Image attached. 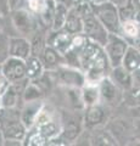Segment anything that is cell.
<instances>
[{"label":"cell","mask_w":140,"mask_h":146,"mask_svg":"<svg viewBox=\"0 0 140 146\" xmlns=\"http://www.w3.org/2000/svg\"><path fill=\"white\" fill-rule=\"evenodd\" d=\"M78 67L84 72L85 82L89 83H99L111 70L104 46L92 40H88L78 54Z\"/></svg>","instance_id":"cell-1"},{"label":"cell","mask_w":140,"mask_h":146,"mask_svg":"<svg viewBox=\"0 0 140 146\" xmlns=\"http://www.w3.org/2000/svg\"><path fill=\"white\" fill-rule=\"evenodd\" d=\"M0 131L4 136V141H19L23 145L27 128L21 121L20 107H0Z\"/></svg>","instance_id":"cell-2"},{"label":"cell","mask_w":140,"mask_h":146,"mask_svg":"<svg viewBox=\"0 0 140 146\" xmlns=\"http://www.w3.org/2000/svg\"><path fill=\"white\" fill-rule=\"evenodd\" d=\"M78 12L80 17H82V23H83V34L87 36L89 40L95 42L100 45H105L108 32L102 23L99 21V18L94 15V12L90 6V3L88 0L80 3L79 5H77Z\"/></svg>","instance_id":"cell-3"},{"label":"cell","mask_w":140,"mask_h":146,"mask_svg":"<svg viewBox=\"0 0 140 146\" xmlns=\"http://www.w3.org/2000/svg\"><path fill=\"white\" fill-rule=\"evenodd\" d=\"M7 20L11 25L13 35H21L28 39L42 27L37 16L22 7L11 10Z\"/></svg>","instance_id":"cell-4"},{"label":"cell","mask_w":140,"mask_h":146,"mask_svg":"<svg viewBox=\"0 0 140 146\" xmlns=\"http://www.w3.org/2000/svg\"><path fill=\"white\" fill-rule=\"evenodd\" d=\"M92 10L102 26L107 29L108 33L119 34L121 18L118 12V6H116L110 0H105L101 3H90Z\"/></svg>","instance_id":"cell-5"},{"label":"cell","mask_w":140,"mask_h":146,"mask_svg":"<svg viewBox=\"0 0 140 146\" xmlns=\"http://www.w3.org/2000/svg\"><path fill=\"white\" fill-rule=\"evenodd\" d=\"M99 93H100V104L110 111L121 107L123 104L124 91L117 85L110 77H104L98 83Z\"/></svg>","instance_id":"cell-6"},{"label":"cell","mask_w":140,"mask_h":146,"mask_svg":"<svg viewBox=\"0 0 140 146\" xmlns=\"http://www.w3.org/2000/svg\"><path fill=\"white\" fill-rule=\"evenodd\" d=\"M132 119H127L125 116L122 115H111L108 117L105 128L116 139L118 145H125L129 141H134Z\"/></svg>","instance_id":"cell-7"},{"label":"cell","mask_w":140,"mask_h":146,"mask_svg":"<svg viewBox=\"0 0 140 146\" xmlns=\"http://www.w3.org/2000/svg\"><path fill=\"white\" fill-rule=\"evenodd\" d=\"M129 44L121 34L108 33L107 40L104 45V50L106 52L111 68L122 65V60H123V56Z\"/></svg>","instance_id":"cell-8"},{"label":"cell","mask_w":140,"mask_h":146,"mask_svg":"<svg viewBox=\"0 0 140 146\" xmlns=\"http://www.w3.org/2000/svg\"><path fill=\"white\" fill-rule=\"evenodd\" d=\"M56 78V84L62 86H74L82 88L85 84V74L78 67H73L70 65L58 66L56 71H54Z\"/></svg>","instance_id":"cell-9"},{"label":"cell","mask_w":140,"mask_h":146,"mask_svg":"<svg viewBox=\"0 0 140 146\" xmlns=\"http://www.w3.org/2000/svg\"><path fill=\"white\" fill-rule=\"evenodd\" d=\"M111 111L101 104L87 106L83 110V124L87 129L104 127L106 124L108 117L111 116Z\"/></svg>","instance_id":"cell-10"},{"label":"cell","mask_w":140,"mask_h":146,"mask_svg":"<svg viewBox=\"0 0 140 146\" xmlns=\"http://www.w3.org/2000/svg\"><path fill=\"white\" fill-rule=\"evenodd\" d=\"M0 73L4 76L9 83H15L27 78L26 76V61L17 57L9 56L1 65H0Z\"/></svg>","instance_id":"cell-11"},{"label":"cell","mask_w":140,"mask_h":146,"mask_svg":"<svg viewBox=\"0 0 140 146\" xmlns=\"http://www.w3.org/2000/svg\"><path fill=\"white\" fill-rule=\"evenodd\" d=\"M72 36L73 35L67 33L64 29H60V31L49 29L46 32V45H50L60 55L65 56L71 48Z\"/></svg>","instance_id":"cell-12"},{"label":"cell","mask_w":140,"mask_h":146,"mask_svg":"<svg viewBox=\"0 0 140 146\" xmlns=\"http://www.w3.org/2000/svg\"><path fill=\"white\" fill-rule=\"evenodd\" d=\"M9 56L27 60L31 56V42L21 35L9 36Z\"/></svg>","instance_id":"cell-13"},{"label":"cell","mask_w":140,"mask_h":146,"mask_svg":"<svg viewBox=\"0 0 140 146\" xmlns=\"http://www.w3.org/2000/svg\"><path fill=\"white\" fill-rule=\"evenodd\" d=\"M45 100H35V101H28L23 102L21 107V121L27 128V130L29 128L34 125L35 118H37L40 108L43 107Z\"/></svg>","instance_id":"cell-14"},{"label":"cell","mask_w":140,"mask_h":146,"mask_svg":"<svg viewBox=\"0 0 140 146\" xmlns=\"http://www.w3.org/2000/svg\"><path fill=\"white\" fill-rule=\"evenodd\" d=\"M108 77H110L123 91L129 90L130 88H133V85H134L133 73L127 71L122 65L112 67L110 70V73H108Z\"/></svg>","instance_id":"cell-15"},{"label":"cell","mask_w":140,"mask_h":146,"mask_svg":"<svg viewBox=\"0 0 140 146\" xmlns=\"http://www.w3.org/2000/svg\"><path fill=\"white\" fill-rule=\"evenodd\" d=\"M40 60L43 62V66L45 71H56L58 66L64 65L65 58L62 55H60L54 48L50 45H46L45 49L43 50L42 55H40Z\"/></svg>","instance_id":"cell-16"},{"label":"cell","mask_w":140,"mask_h":146,"mask_svg":"<svg viewBox=\"0 0 140 146\" xmlns=\"http://www.w3.org/2000/svg\"><path fill=\"white\" fill-rule=\"evenodd\" d=\"M64 31L72 35L83 33V23H82V17H80L78 9L77 6L68 7V12H67L66 22L64 26Z\"/></svg>","instance_id":"cell-17"},{"label":"cell","mask_w":140,"mask_h":146,"mask_svg":"<svg viewBox=\"0 0 140 146\" xmlns=\"http://www.w3.org/2000/svg\"><path fill=\"white\" fill-rule=\"evenodd\" d=\"M49 29H45L43 27L35 32V33L29 38L31 42V56L40 57L43 50L46 46V32Z\"/></svg>","instance_id":"cell-18"},{"label":"cell","mask_w":140,"mask_h":146,"mask_svg":"<svg viewBox=\"0 0 140 146\" xmlns=\"http://www.w3.org/2000/svg\"><path fill=\"white\" fill-rule=\"evenodd\" d=\"M80 93H82V99L85 107L100 104V93H99L98 83L85 82V84L80 88Z\"/></svg>","instance_id":"cell-19"},{"label":"cell","mask_w":140,"mask_h":146,"mask_svg":"<svg viewBox=\"0 0 140 146\" xmlns=\"http://www.w3.org/2000/svg\"><path fill=\"white\" fill-rule=\"evenodd\" d=\"M119 34L129 44L132 40H134L137 36L140 35V22L137 21L135 18L122 21L119 27Z\"/></svg>","instance_id":"cell-20"},{"label":"cell","mask_w":140,"mask_h":146,"mask_svg":"<svg viewBox=\"0 0 140 146\" xmlns=\"http://www.w3.org/2000/svg\"><path fill=\"white\" fill-rule=\"evenodd\" d=\"M45 68L39 57L29 56L26 60V76L29 80H35L43 76Z\"/></svg>","instance_id":"cell-21"},{"label":"cell","mask_w":140,"mask_h":146,"mask_svg":"<svg viewBox=\"0 0 140 146\" xmlns=\"http://www.w3.org/2000/svg\"><path fill=\"white\" fill-rule=\"evenodd\" d=\"M122 66L130 73H133L140 66V50L129 45L122 60Z\"/></svg>","instance_id":"cell-22"},{"label":"cell","mask_w":140,"mask_h":146,"mask_svg":"<svg viewBox=\"0 0 140 146\" xmlns=\"http://www.w3.org/2000/svg\"><path fill=\"white\" fill-rule=\"evenodd\" d=\"M44 91L42 90V88L35 83L34 80H29L27 83L23 95H22V101L23 102H28V101H35V100H45Z\"/></svg>","instance_id":"cell-23"},{"label":"cell","mask_w":140,"mask_h":146,"mask_svg":"<svg viewBox=\"0 0 140 146\" xmlns=\"http://www.w3.org/2000/svg\"><path fill=\"white\" fill-rule=\"evenodd\" d=\"M48 6V0H20L17 7L26 9L27 11L32 12L33 15L39 17L45 11Z\"/></svg>","instance_id":"cell-24"},{"label":"cell","mask_w":140,"mask_h":146,"mask_svg":"<svg viewBox=\"0 0 140 146\" xmlns=\"http://www.w3.org/2000/svg\"><path fill=\"white\" fill-rule=\"evenodd\" d=\"M67 12H68V6H66L65 4H61V3H56L55 13H54V20H52L51 28H50L51 31L64 29L66 17H67Z\"/></svg>","instance_id":"cell-25"},{"label":"cell","mask_w":140,"mask_h":146,"mask_svg":"<svg viewBox=\"0 0 140 146\" xmlns=\"http://www.w3.org/2000/svg\"><path fill=\"white\" fill-rule=\"evenodd\" d=\"M9 57V35L5 32L0 33V65Z\"/></svg>","instance_id":"cell-26"},{"label":"cell","mask_w":140,"mask_h":146,"mask_svg":"<svg viewBox=\"0 0 140 146\" xmlns=\"http://www.w3.org/2000/svg\"><path fill=\"white\" fill-rule=\"evenodd\" d=\"M132 124H133V138H134V141H140V116L139 115L137 117H133Z\"/></svg>","instance_id":"cell-27"},{"label":"cell","mask_w":140,"mask_h":146,"mask_svg":"<svg viewBox=\"0 0 140 146\" xmlns=\"http://www.w3.org/2000/svg\"><path fill=\"white\" fill-rule=\"evenodd\" d=\"M10 6H9V0H0V18L5 20L10 15Z\"/></svg>","instance_id":"cell-28"},{"label":"cell","mask_w":140,"mask_h":146,"mask_svg":"<svg viewBox=\"0 0 140 146\" xmlns=\"http://www.w3.org/2000/svg\"><path fill=\"white\" fill-rule=\"evenodd\" d=\"M133 80H134V85L140 88V66L133 72Z\"/></svg>","instance_id":"cell-29"},{"label":"cell","mask_w":140,"mask_h":146,"mask_svg":"<svg viewBox=\"0 0 140 146\" xmlns=\"http://www.w3.org/2000/svg\"><path fill=\"white\" fill-rule=\"evenodd\" d=\"M7 84H9V82L4 78V76L0 73V98H1V94H3V91L5 90V88L7 86Z\"/></svg>","instance_id":"cell-30"},{"label":"cell","mask_w":140,"mask_h":146,"mask_svg":"<svg viewBox=\"0 0 140 146\" xmlns=\"http://www.w3.org/2000/svg\"><path fill=\"white\" fill-rule=\"evenodd\" d=\"M111 3H113L116 6H123V5H127V4L129 3V0H110Z\"/></svg>","instance_id":"cell-31"},{"label":"cell","mask_w":140,"mask_h":146,"mask_svg":"<svg viewBox=\"0 0 140 146\" xmlns=\"http://www.w3.org/2000/svg\"><path fill=\"white\" fill-rule=\"evenodd\" d=\"M19 1H20V0H9V6H10V10L16 9L17 5H19Z\"/></svg>","instance_id":"cell-32"},{"label":"cell","mask_w":140,"mask_h":146,"mask_svg":"<svg viewBox=\"0 0 140 146\" xmlns=\"http://www.w3.org/2000/svg\"><path fill=\"white\" fill-rule=\"evenodd\" d=\"M1 32H4V20L0 18V33H1Z\"/></svg>","instance_id":"cell-33"},{"label":"cell","mask_w":140,"mask_h":146,"mask_svg":"<svg viewBox=\"0 0 140 146\" xmlns=\"http://www.w3.org/2000/svg\"><path fill=\"white\" fill-rule=\"evenodd\" d=\"M1 145H4V136L1 134V131H0V146Z\"/></svg>","instance_id":"cell-34"},{"label":"cell","mask_w":140,"mask_h":146,"mask_svg":"<svg viewBox=\"0 0 140 146\" xmlns=\"http://www.w3.org/2000/svg\"><path fill=\"white\" fill-rule=\"evenodd\" d=\"M89 3H101V1H105V0H88Z\"/></svg>","instance_id":"cell-35"},{"label":"cell","mask_w":140,"mask_h":146,"mask_svg":"<svg viewBox=\"0 0 140 146\" xmlns=\"http://www.w3.org/2000/svg\"><path fill=\"white\" fill-rule=\"evenodd\" d=\"M135 110H138V111H139V113H138V115L140 116V107H137V108H135Z\"/></svg>","instance_id":"cell-36"}]
</instances>
